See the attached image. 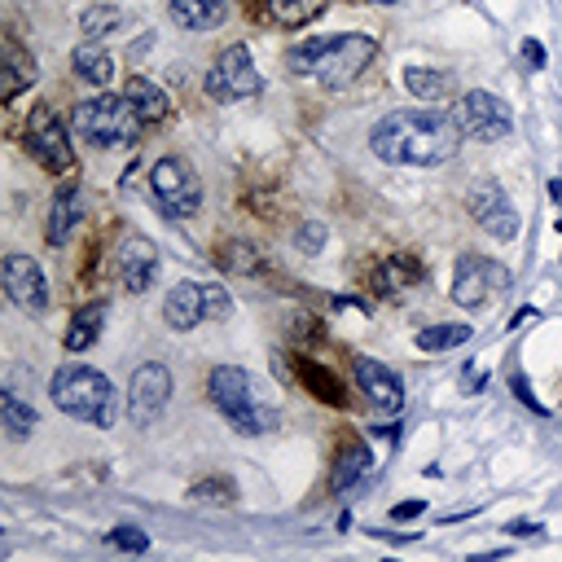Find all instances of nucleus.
I'll use <instances>...</instances> for the list:
<instances>
[{
	"mask_svg": "<svg viewBox=\"0 0 562 562\" xmlns=\"http://www.w3.org/2000/svg\"><path fill=\"white\" fill-rule=\"evenodd\" d=\"M461 140L465 136L448 110H422V105L386 110L369 127L373 158H382L391 167H439V162L457 158Z\"/></svg>",
	"mask_w": 562,
	"mask_h": 562,
	"instance_id": "1",
	"label": "nucleus"
},
{
	"mask_svg": "<svg viewBox=\"0 0 562 562\" xmlns=\"http://www.w3.org/2000/svg\"><path fill=\"white\" fill-rule=\"evenodd\" d=\"M378 57V40L360 31H338V35H312L285 53V66L299 79H316L325 88H347L369 61Z\"/></svg>",
	"mask_w": 562,
	"mask_h": 562,
	"instance_id": "2",
	"label": "nucleus"
},
{
	"mask_svg": "<svg viewBox=\"0 0 562 562\" xmlns=\"http://www.w3.org/2000/svg\"><path fill=\"white\" fill-rule=\"evenodd\" d=\"M140 127H145V119L127 92H119V97L101 92V97H88L70 110V132L97 149H127L140 140Z\"/></svg>",
	"mask_w": 562,
	"mask_h": 562,
	"instance_id": "3",
	"label": "nucleus"
},
{
	"mask_svg": "<svg viewBox=\"0 0 562 562\" xmlns=\"http://www.w3.org/2000/svg\"><path fill=\"white\" fill-rule=\"evenodd\" d=\"M48 395L75 422H88L101 430L114 422V382L92 364H61L48 382Z\"/></svg>",
	"mask_w": 562,
	"mask_h": 562,
	"instance_id": "4",
	"label": "nucleus"
},
{
	"mask_svg": "<svg viewBox=\"0 0 562 562\" xmlns=\"http://www.w3.org/2000/svg\"><path fill=\"white\" fill-rule=\"evenodd\" d=\"M206 391H211V404L220 408V417L237 430V435H259L272 426V408L259 404L255 395V382L246 369L237 364H215L211 378H206Z\"/></svg>",
	"mask_w": 562,
	"mask_h": 562,
	"instance_id": "5",
	"label": "nucleus"
},
{
	"mask_svg": "<svg viewBox=\"0 0 562 562\" xmlns=\"http://www.w3.org/2000/svg\"><path fill=\"white\" fill-rule=\"evenodd\" d=\"M149 189H154L158 206L167 215H176V220H189L202 206V180H198L193 162L180 158V154H167V158H158L149 167Z\"/></svg>",
	"mask_w": 562,
	"mask_h": 562,
	"instance_id": "6",
	"label": "nucleus"
},
{
	"mask_svg": "<svg viewBox=\"0 0 562 562\" xmlns=\"http://www.w3.org/2000/svg\"><path fill=\"white\" fill-rule=\"evenodd\" d=\"M448 114H452V123L461 127L465 140H483V145H492V140H505V136L514 132V114H509V105H505L496 92H483V88L461 92L457 105H452Z\"/></svg>",
	"mask_w": 562,
	"mask_h": 562,
	"instance_id": "7",
	"label": "nucleus"
},
{
	"mask_svg": "<svg viewBox=\"0 0 562 562\" xmlns=\"http://www.w3.org/2000/svg\"><path fill=\"white\" fill-rule=\"evenodd\" d=\"M263 79L255 70V57L246 44H228L211 70H206V97L220 101V105H233V101H246V97H259Z\"/></svg>",
	"mask_w": 562,
	"mask_h": 562,
	"instance_id": "8",
	"label": "nucleus"
},
{
	"mask_svg": "<svg viewBox=\"0 0 562 562\" xmlns=\"http://www.w3.org/2000/svg\"><path fill=\"white\" fill-rule=\"evenodd\" d=\"M26 149L31 158L48 171V176H75V149H70V132L57 123V114L48 105H35L26 119Z\"/></svg>",
	"mask_w": 562,
	"mask_h": 562,
	"instance_id": "9",
	"label": "nucleus"
},
{
	"mask_svg": "<svg viewBox=\"0 0 562 562\" xmlns=\"http://www.w3.org/2000/svg\"><path fill=\"white\" fill-rule=\"evenodd\" d=\"M509 290V268L496 263V259H483V255H461L457 268H452V303L457 307H483L487 299L505 294Z\"/></svg>",
	"mask_w": 562,
	"mask_h": 562,
	"instance_id": "10",
	"label": "nucleus"
},
{
	"mask_svg": "<svg viewBox=\"0 0 562 562\" xmlns=\"http://www.w3.org/2000/svg\"><path fill=\"white\" fill-rule=\"evenodd\" d=\"M465 211H470V220H474L483 233H492L496 241H514V237H518V206H514V198L505 193L501 180H492V176L474 180L470 193H465Z\"/></svg>",
	"mask_w": 562,
	"mask_h": 562,
	"instance_id": "11",
	"label": "nucleus"
},
{
	"mask_svg": "<svg viewBox=\"0 0 562 562\" xmlns=\"http://www.w3.org/2000/svg\"><path fill=\"white\" fill-rule=\"evenodd\" d=\"M167 400H171V369L167 364H154L149 360V364L132 369V382H127V417L136 426H154L162 417Z\"/></svg>",
	"mask_w": 562,
	"mask_h": 562,
	"instance_id": "12",
	"label": "nucleus"
},
{
	"mask_svg": "<svg viewBox=\"0 0 562 562\" xmlns=\"http://www.w3.org/2000/svg\"><path fill=\"white\" fill-rule=\"evenodd\" d=\"M4 294L26 312V316H44L48 312V281L44 268L31 255H4Z\"/></svg>",
	"mask_w": 562,
	"mask_h": 562,
	"instance_id": "13",
	"label": "nucleus"
},
{
	"mask_svg": "<svg viewBox=\"0 0 562 562\" xmlns=\"http://www.w3.org/2000/svg\"><path fill=\"white\" fill-rule=\"evenodd\" d=\"M351 373H356L360 395H364L373 408L395 413V408L404 404V382H400V373H395L391 364H382V360H373V356H356V360H351Z\"/></svg>",
	"mask_w": 562,
	"mask_h": 562,
	"instance_id": "14",
	"label": "nucleus"
},
{
	"mask_svg": "<svg viewBox=\"0 0 562 562\" xmlns=\"http://www.w3.org/2000/svg\"><path fill=\"white\" fill-rule=\"evenodd\" d=\"M119 277H123V285L132 294H145L154 285V277H158V246L149 237H136V233L123 237V246H119Z\"/></svg>",
	"mask_w": 562,
	"mask_h": 562,
	"instance_id": "15",
	"label": "nucleus"
},
{
	"mask_svg": "<svg viewBox=\"0 0 562 562\" xmlns=\"http://www.w3.org/2000/svg\"><path fill=\"white\" fill-rule=\"evenodd\" d=\"M162 321L171 329H193L198 321H206V303H202V281H176L162 294Z\"/></svg>",
	"mask_w": 562,
	"mask_h": 562,
	"instance_id": "16",
	"label": "nucleus"
},
{
	"mask_svg": "<svg viewBox=\"0 0 562 562\" xmlns=\"http://www.w3.org/2000/svg\"><path fill=\"white\" fill-rule=\"evenodd\" d=\"M79 215H83V198H79V184L70 180V184H61V189L53 193V206H48V228H44V237H48L53 250H61V246L70 241Z\"/></svg>",
	"mask_w": 562,
	"mask_h": 562,
	"instance_id": "17",
	"label": "nucleus"
},
{
	"mask_svg": "<svg viewBox=\"0 0 562 562\" xmlns=\"http://www.w3.org/2000/svg\"><path fill=\"white\" fill-rule=\"evenodd\" d=\"M167 13L180 31H215L228 22L224 0H167Z\"/></svg>",
	"mask_w": 562,
	"mask_h": 562,
	"instance_id": "18",
	"label": "nucleus"
},
{
	"mask_svg": "<svg viewBox=\"0 0 562 562\" xmlns=\"http://www.w3.org/2000/svg\"><path fill=\"white\" fill-rule=\"evenodd\" d=\"M70 61H75L79 79L92 83V88H105V83L114 79V57H110V48H105L101 40H83V44L70 53Z\"/></svg>",
	"mask_w": 562,
	"mask_h": 562,
	"instance_id": "19",
	"label": "nucleus"
},
{
	"mask_svg": "<svg viewBox=\"0 0 562 562\" xmlns=\"http://www.w3.org/2000/svg\"><path fill=\"white\" fill-rule=\"evenodd\" d=\"M123 92L132 97V105L140 110V119H145V123H162V119L171 114V97H167L149 75H132Z\"/></svg>",
	"mask_w": 562,
	"mask_h": 562,
	"instance_id": "20",
	"label": "nucleus"
},
{
	"mask_svg": "<svg viewBox=\"0 0 562 562\" xmlns=\"http://www.w3.org/2000/svg\"><path fill=\"white\" fill-rule=\"evenodd\" d=\"M101 325H105V303H101V299H97V303H83V307L70 316V325H66V351H88V347L97 342Z\"/></svg>",
	"mask_w": 562,
	"mask_h": 562,
	"instance_id": "21",
	"label": "nucleus"
},
{
	"mask_svg": "<svg viewBox=\"0 0 562 562\" xmlns=\"http://www.w3.org/2000/svg\"><path fill=\"white\" fill-rule=\"evenodd\" d=\"M404 88H408L417 101H443V97L457 92L452 79H448L443 70H435V66H408V70H404Z\"/></svg>",
	"mask_w": 562,
	"mask_h": 562,
	"instance_id": "22",
	"label": "nucleus"
},
{
	"mask_svg": "<svg viewBox=\"0 0 562 562\" xmlns=\"http://www.w3.org/2000/svg\"><path fill=\"white\" fill-rule=\"evenodd\" d=\"M369 443H360V439H351V443H342V452H338V461H334V492H347L364 470H369Z\"/></svg>",
	"mask_w": 562,
	"mask_h": 562,
	"instance_id": "23",
	"label": "nucleus"
},
{
	"mask_svg": "<svg viewBox=\"0 0 562 562\" xmlns=\"http://www.w3.org/2000/svg\"><path fill=\"white\" fill-rule=\"evenodd\" d=\"M0 422H4V435L9 439H26L40 422V413L31 404L18 400V391H0Z\"/></svg>",
	"mask_w": 562,
	"mask_h": 562,
	"instance_id": "24",
	"label": "nucleus"
},
{
	"mask_svg": "<svg viewBox=\"0 0 562 562\" xmlns=\"http://www.w3.org/2000/svg\"><path fill=\"white\" fill-rule=\"evenodd\" d=\"M465 338H470V325H426V329H417V351L439 356V351L461 347Z\"/></svg>",
	"mask_w": 562,
	"mask_h": 562,
	"instance_id": "25",
	"label": "nucleus"
},
{
	"mask_svg": "<svg viewBox=\"0 0 562 562\" xmlns=\"http://www.w3.org/2000/svg\"><path fill=\"white\" fill-rule=\"evenodd\" d=\"M325 4H329V0H268L272 18H277L281 26H307V22H316V18L325 13Z\"/></svg>",
	"mask_w": 562,
	"mask_h": 562,
	"instance_id": "26",
	"label": "nucleus"
},
{
	"mask_svg": "<svg viewBox=\"0 0 562 562\" xmlns=\"http://www.w3.org/2000/svg\"><path fill=\"white\" fill-rule=\"evenodd\" d=\"M294 369H299V378L307 382V391H312V395H321V400H329V404H342V391H338V382H334L325 369H316L312 360H299Z\"/></svg>",
	"mask_w": 562,
	"mask_h": 562,
	"instance_id": "27",
	"label": "nucleus"
},
{
	"mask_svg": "<svg viewBox=\"0 0 562 562\" xmlns=\"http://www.w3.org/2000/svg\"><path fill=\"white\" fill-rule=\"evenodd\" d=\"M119 22H123V13H119L114 4H92V9H83V18H79V31H83L88 40H97V35L114 31Z\"/></svg>",
	"mask_w": 562,
	"mask_h": 562,
	"instance_id": "28",
	"label": "nucleus"
},
{
	"mask_svg": "<svg viewBox=\"0 0 562 562\" xmlns=\"http://www.w3.org/2000/svg\"><path fill=\"white\" fill-rule=\"evenodd\" d=\"M202 303H206V316L211 321H224L233 312V299H228V290L220 281H202Z\"/></svg>",
	"mask_w": 562,
	"mask_h": 562,
	"instance_id": "29",
	"label": "nucleus"
},
{
	"mask_svg": "<svg viewBox=\"0 0 562 562\" xmlns=\"http://www.w3.org/2000/svg\"><path fill=\"white\" fill-rule=\"evenodd\" d=\"M105 544L127 549V553H145V549H149V536H145L140 527H114V531L105 536Z\"/></svg>",
	"mask_w": 562,
	"mask_h": 562,
	"instance_id": "30",
	"label": "nucleus"
},
{
	"mask_svg": "<svg viewBox=\"0 0 562 562\" xmlns=\"http://www.w3.org/2000/svg\"><path fill=\"white\" fill-rule=\"evenodd\" d=\"M9 70H13V75H9V97H13L26 79H35V75H40V70H35V61H26V57H22V48H9Z\"/></svg>",
	"mask_w": 562,
	"mask_h": 562,
	"instance_id": "31",
	"label": "nucleus"
},
{
	"mask_svg": "<svg viewBox=\"0 0 562 562\" xmlns=\"http://www.w3.org/2000/svg\"><path fill=\"white\" fill-rule=\"evenodd\" d=\"M325 246V224H316V220H307L303 228H299V250H307V255H316Z\"/></svg>",
	"mask_w": 562,
	"mask_h": 562,
	"instance_id": "32",
	"label": "nucleus"
},
{
	"mask_svg": "<svg viewBox=\"0 0 562 562\" xmlns=\"http://www.w3.org/2000/svg\"><path fill=\"white\" fill-rule=\"evenodd\" d=\"M509 382H514V395H518V400H522V404H527V408H536V413H544V408H540V404H536V395H531V386H527V378H522V373H514V378H509Z\"/></svg>",
	"mask_w": 562,
	"mask_h": 562,
	"instance_id": "33",
	"label": "nucleus"
},
{
	"mask_svg": "<svg viewBox=\"0 0 562 562\" xmlns=\"http://www.w3.org/2000/svg\"><path fill=\"white\" fill-rule=\"evenodd\" d=\"M422 509H426V505H422V501H400V505H395V509H391V518H395V522H404V518H417V514H422Z\"/></svg>",
	"mask_w": 562,
	"mask_h": 562,
	"instance_id": "34",
	"label": "nucleus"
},
{
	"mask_svg": "<svg viewBox=\"0 0 562 562\" xmlns=\"http://www.w3.org/2000/svg\"><path fill=\"white\" fill-rule=\"evenodd\" d=\"M522 57H527L531 66H540V61H544V48H540L536 40H527V44H522Z\"/></svg>",
	"mask_w": 562,
	"mask_h": 562,
	"instance_id": "35",
	"label": "nucleus"
},
{
	"mask_svg": "<svg viewBox=\"0 0 562 562\" xmlns=\"http://www.w3.org/2000/svg\"><path fill=\"white\" fill-rule=\"evenodd\" d=\"M509 531H514V536H540V527H536V522H522V518L509 522Z\"/></svg>",
	"mask_w": 562,
	"mask_h": 562,
	"instance_id": "36",
	"label": "nucleus"
},
{
	"mask_svg": "<svg viewBox=\"0 0 562 562\" xmlns=\"http://www.w3.org/2000/svg\"><path fill=\"white\" fill-rule=\"evenodd\" d=\"M549 198H553V202L562 206V180H553V184H549Z\"/></svg>",
	"mask_w": 562,
	"mask_h": 562,
	"instance_id": "37",
	"label": "nucleus"
},
{
	"mask_svg": "<svg viewBox=\"0 0 562 562\" xmlns=\"http://www.w3.org/2000/svg\"><path fill=\"white\" fill-rule=\"evenodd\" d=\"M373 4H391V0H373Z\"/></svg>",
	"mask_w": 562,
	"mask_h": 562,
	"instance_id": "38",
	"label": "nucleus"
}]
</instances>
